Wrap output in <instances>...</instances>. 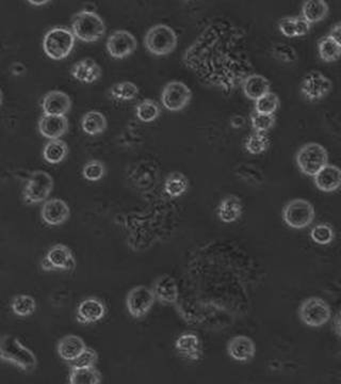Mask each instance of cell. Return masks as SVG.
<instances>
[{"instance_id": "37", "label": "cell", "mask_w": 341, "mask_h": 384, "mask_svg": "<svg viewBox=\"0 0 341 384\" xmlns=\"http://www.w3.org/2000/svg\"><path fill=\"white\" fill-rule=\"evenodd\" d=\"M280 107V98L276 93L268 92L267 94L262 95V98L255 101V112L262 113V115H274Z\"/></svg>"}, {"instance_id": "44", "label": "cell", "mask_w": 341, "mask_h": 384, "mask_svg": "<svg viewBox=\"0 0 341 384\" xmlns=\"http://www.w3.org/2000/svg\"><path fill=\"white\" fill-rule=\"evenodd\" d=\"M340 23H337L336 25L333 26L332 29H331L330 34H328V36H330L331 38H334L335 41L340 42Z\"/></svg>"}, {"instance_id": "46", "label": "cell", "mask_w": 341, "mask_h": 384, "mask_svg": "<svg viewBox=\"0 0 341 384\" xmlns=\"http://www.w3.org/2000/svg\"><path fill=\"white\" fill-rule=\"evenodd\" d=\"M28 3L31 6H36V7H40V6L47 5V3H50V1H48V0H43V1H32V0H29V1H28Z\"/></svg>"}, {"instance_id": "23", "label": "cell", "mask_w": 341, "mask_h": 384, "mask_svg": "<svg viewBox=\"0 0 341 384\" xmlns=\"http://www.w3.org/2000/svg\"><path fill=\"white\" fill-rule=\"evenodd\" d=\"M86 348V345L84 339L78 335L74 334H68L62 337L56 346L58 355L68 363L74 361Z\"/></svg>"}, {"instance_id": "47", "label": "cell", "mask_w": 341, "mask_h": 384, "mask_svg": "<svg viewBox=\"0 0 341 384\" xmlns=\"http://www.w3.org/2000/svg\"><path fill=\"white\" fill-rule=\"evenodd\" d=\"M3 90L0 89V105H1V103H3Z\"/></svg>"}, {"instance_id": "40", "label": "cell", "mask_w": 341, "mask_h": 384, "mask_svg": "<svg viewBox=\"0 0 341 384\" xmlns=\"http://www.w3.org/2000/svg\"><path fill=\"white\" fill-rule=\"evenodd\" d=\"M106 165L98 159L88 161L82 168V175L89 182H98L106 175Z\"/></svg>"}, {"instance_id": "30", "label": "cell", "mask_w": 341, "mask_h": 384, "mask_svg": "<svg viewBox=\"0 0 341 384\" xmlns=\"http://www.w3.org/2000/svg\"><path fill=\"white\" fill-rule=\"evenodd\" d=\"M340 42L335 41L330 36H322L318 42V52L324 62H335L340 57Z\"/></svg>"}, {"instance_id": "31", "label": "cell", "mask_w": 341, "mask_h": 384, "mask_svg": "<svg viewBox=\"0 0 341 384\" xmlns=\"http://www.w3.org/2000/svg\"><path fill=\"white\" fill-rule=\"evenodd\" d=\"M109 94L113 100L128 102V101L135 100L138 96L139 88L132 82H116L109 89Z\"/></svg>"}, {"instance_id": "26", "label": "cell", "mask_w": 341, "mask_h": 384, "mask_svg": "<svg viewBox=\"0 0 341 384\" xmlns=\"http://www.w3.org/2000/svg\"><path fill=\"white\" fill-rule=\"evenodd\" d=\"M330 8L328 3L324 0H310L303 3L301 8V17L304 18L308 24L319 23L324 21L328 16Z\"/></svg>"}, {"instance_id": "42", "label": "cell", "mask_w": 341, "mask_h": 384, "mask_svg": "<svg viewBox=\"0 0 341 384\" xmlns=\"http://www.w3.org/2000/svg\"><path fill=\"white\" fill-rule=\"evenodd\" d=\"M278 30L286 38H298L296 36V16H284L278 21Z\"/></svg>"}, {"instance_id": "2", "label": "cell", "mask_w": 341, "mask_h": 384, "mask_svg": "<svg viewBox=\"0 0 341 384\" xmlns=\"http://www.w3.org/2000/svg\"><path fill=\"white\" fill-rule=\"evenodd\" d=\"M72 30L75 38L86 43L98 41L106 34V24L93 10H82L73 16Z\"/></svg>"}, {"instance_id": "6", "label": "cell", "mask_w": 341, "mask_h": 384, "mask_svg": "<svg viewBox=\"0 0 341 384\" xmlns=\"http://www.w3.org/2000/svg\"><path fill=\"white\" fill-rule=\"evenodd\" d=\"M298 318L310 328H321L330 321L332 310L321 297H308L298 307Z\"/></svg>"}, {"instance_id": "9", "label": "cell", "mask_w": 341, "mask_h": 384, "mask_svg": "<svg viewBox=\"0 0 341 384\" xmlns=\"http://www.w3.org/2000/svg\"><path fill=\"white\" fill-rule=\"evenodd\" d=\"M41 268L46 272H72L76 268L74 253L66 244H54L41 260Z\"/></svg>"}, {"instance_id": "27", "label": "cell", "mask_w": 341, "mask_h": 384, "mask_svg": "<svg viewBox=\"0 0 341 384\" xmlns=\"http://www.w3.org/2000/svg\"><path fill=\"white\" fill-rule=\"evenodd\" d=\"M108 126L106 115L98 110H90L84 113L82 119V128L90 136L104 133Z\"/></svg>"}, {"instance_id": "13", "label": "cell", "mask_w": 341, "mask_h": 384, "mask_svg": "<svg viewBox=\"0 0 341 384\" xmlns=\"http://www.w3.org/2000/svg\"><path fill=\"white\" fill-rule=\"evenodd\" d=\"M106 47L112 58L123 59L136 52L138 41L136 36L128 30L119 29L108 36Z\"/></svg>"}, {"instance_id": "43", "label": "cell", "mask_w": 341, "mask_h": 384, "mask_svg": "<svg viewBox=\"0 0 341 384\" xmlns=\"http://www.w3.org/2000/svg\"><path fill=\"white\" fill-rule=\"evenodd\" d=\"M296 36H304L310 32V24L301 17V16H296Z\"/></svg>"}, {"instance_id": "35", "label": "cell", "mask_w": 341, "mask_h": 384, "mask_svg": "<svg viewBox=\"0 0 341 384\" xmlns=\"http://www.w3.org/2000/svg\"><path fill=\"white\" fill-rule=\"evenodd\" d=\"M335 230L331 224L319 223L310 230V238L312 242L321 246L332 244L334 242Z\"/></svg>"}, {"instance_id": "3", "label": "cell", "mask_w": 341, "mask_h": 384, "mask_svg": "<svg viewBox=\"0 0 341 384\" xmlns=\"http://www.w3.org/2000/svg\"><path fill=\"white\" fill-rule=\"evenodd\" d=\"M75 38L70 28L64 26H54L50 28L43 38L44 52L50 57V59H66L70 56L75 47Z\"/></svg>"}, {"instance_id": "15", "label": "cell", "mask_w": 341, "mask_h": 384, "mask_svg": "<svg viewBox=\"0 0 341 384\" xmlns=\"http://www.w3.org/2000/svg\"><path fill=\"white\" fill-rule=\"evenodd\" d=\"M226 353L234 361L249 363L256 355V345L251 337L237 335L232 337L226 345Z\"/></svg>"}, {"instance_id": "28", "label": "cell", "mask_w": 341, "mask_h": 384, "mask_svg": "<svg viewBox=\"0 0 341 384\" xmlns=\"http://www.w3.org/2000/svg\"><path fill=\"white\" fill-rule=\"evenodd\" d=\"M68 143L61 139L50 140L43 149V158L50 165H59L68 156Z\"/></svg>"}, {"instance_id": "21", "label": "cell", "mask_w": 341, "mask_h": 384, "mask_svg": "<svg viewBox=\"0 0 341 384\" xmlns=\"http://www.w3.org/2000/svg\"><path fill=\"white\" fill-rule=\"evenodd\" d=\"M70 74L75 80L84 84H93L102 77L103 71L100 64L92 58H84L74 64Z\"/></svg>"}, {"instance_id": "4", "label": "cell", "mask_w": 341, "mask_h": 384, "mask_svg": "<svg viewBox=\"0 0 341 384\" xmlns=\"http://www.w3.org/2000/svg\"><path fill=\"white\" fill-rule=\"evenodd\" d=\"M176 32L165 24H157L147 30L144 36V46L155 56H167L174 52L177 46Z\"/></svg>"}, {"instance_id": "45", "label": "cell", "mask_w": 341, "mask_h": 384, "mask_svg": "<svg viewBox=\"0 0 341 384\" xmlns=\"http://www.w3.org/2000/svg\"><path fill=\"white\" fill-rule=\"evenodd\" d=\"M237 122V124L235 125V128H239V127H241L242 125L244 124V118L243 117H241V115H235L233 119H232V124H234V123Z\"/></svg>"}, {"instance_id": "29", "label": "cell", "mask_w": 341, "mask_h": 384, "mask_svg": "<svg viewBox=\"0 0 341 384\" xmlns=\"http://www.w3.org/2000/svg\"><path fill=\"white\" fill-rule=\"evenodd\" d=\"M189 188V179L181 172H172L165 181V191L169 197L179 198Z\"/></svg>"}, {"instance_id": "41", "label": "cell", "mask_w": 341, "mask_h": 384, "mask_svg": "<svg viewBox=\"0 0 341 384\" xmlns=\"http://www.w3.org/2000/svg\"><path fill=\"white\" fill-rule=\"evenodd\" d=\"M275 120L274 115H262V113L255 112V111L251 113L252 127L257 133H267L274 126Z\"/></svg>"}, {"instance_id": "16", "label": "cell", "mask_w": 341, "mask_h": 384, "mask_svg": "<svg viewBox=\"0 0 341 384\" xmlns=\"http://www.w3.org/2000/svg\"><path fill=\"white\" fill-rule=\"evenodd\" d=\"M43 115L66 117L72 108V98L68 93L61 90H52L42 98Z\"/></svg>"}, {"instance_id": "22", "label": "cell", "mask_w": 341, "mask_h": 384, "mask_svg": "<svg viewBox=\"0 0 341 384\" xmlns=\"http://www.w3.org/2000/svg\"><path fill=\"white\" fill-rule=\"evenodd\" d=\"M314 184L320 191H337L341 184L340 169L336 165L328 163L315 175Z\"/></svg>"}, {"instance_id": "7", "label": "cell", "mask_w": 341, "mask_h": 384, "mask_svg": "<svg viewBox=\"0 0 341 384\" xmlns=\"http://www.w3.org/2000/svg\"><path fill=\"white\" fill-rule=\"evenodd\" d=\"M282 220L289 228L303 230L310 226L316 217L314 205L305 199H294L282 208Z\"/></svg>"}, {"instance_id": "18", "label": "cell", "mask_w": 341, "mask_h": 384, "mask_svg": "<svg viewBox=\"0 0 341 384\" xmlns=\"http://www.w3.org/2000/svg\"><path fill=\"white\" fill-rule=\"evenodd\" d=\"M70 209L68 204L62 199H50L44 202L41 209V217L44 223L50 226H58L66 223L70 218Z\"/></svg>"}, {"instance_id": "17", "label": "cell", "mask_w": 341, "mask_h": 384, "mask_svg": "<svg viewBox=\"0 0 341 384\" xmlns=\"http://www.w3.org/2000/svg\"><path fill=\"white\" fill-rule=\"evenodd\" d=\"M174 348L181 357L188 361L199 362L203 357V344L199 335L193 332L179 335L175 341Z\"/></svg>"}, {"instance_id": "8", "label": "cell", "mask_w": 341, "mask_h": 384, "mask_svg": "<svg viewBox=\"0 0 341 384\" xmlns=\"http://www.w3.org/2000/svg\"><path fill=\"white\" fill-rule=\"evenodd\" d=\"M54 179L43 170H36L30 175L24 188V201L27 204L44 203L54 189Z\"/></svg>"}, {"instance_id": "33", "label": "cell", "mask_w": 341, "mask_h": 384, "mask_svg": "<svg viewBox=\"0 0 341 384\" xmlns=\"http://www.w3.org/2000/svg\"><path fill=\"white\" fill-rule=\"evenodd\" d=\"M136 115L141 122H154L160 115V107L154 100L145 98L137 105Z\"/></svg>"}, {"instance_id": "12", "label": "cell", "mask_w": 341, "mask_h": 384, "mask_svg": "<svg viewBox=\"0 0 341 384\" xmlns=\"http://www.w3.org/2000/svg\"><path fill=\"white\" fill-rule=\"evenodd\" d=\"M192 91L185 82L172 80L167 82L161 93L163 107L172 112L183 110L190 103Z\"/></svg>"}, {"instance_id": "11", "label": "cell", "mask_w": 341, "mask_h": 384, "mask_svg": "<svg viewBox=\"0 0 341 384\" xmlns=\"http://www.w3.org/2000/svg\"><path fill=\"white\" fill-rule=\"evenodd\" d=\"M154 293L145 285H138L129 290L126 296V307L130 316L136 319L146 316L154 307Z\"/></svg>"}, {"instance_id": "5", "label": "cell", "mask_w": 341, "mask_h": 384, "mask_svg": "<svg viewBox=\"0 0 341 384\" xmlns=\"http://www.w3.org/2000/svg\"><path fill=\"white\" fill-rule=\"evenodd\" d=\"M296 163L303 175L314 177L322 168L328 165V153L320 143H305L296 153Z\"/></svg>"}, {"instance_id": "10", "label": "cell", "mask_w": 341, "mask_h": 384, "mask_svg": "<svg viewBox=\"0 0 341 384\" xmlns=\"http://www.w3.org/2000/svg\"><path fill=\"white\" fill-rule=\"evenodd\" d=\"M332 89V80L320 71H310L301 82V93L310 102L326 98Z\"/></svg>"}, {"instance_id": "34", "label": "cell", "mask_w": 341, "mask_h": 384, "mask_svg": "<svg viewBox=\"0 0 341 384\" xmlns=\"http://www.w3.org/2000/svg\"><path fill=\"white\" fill-rule=\"evenodd\" d=\"M102 374L96 367L73 369L70 374V384H100Z\"/></svg>"}, {"instance_id": "38", "label": "cell", "mask_w": 341, "mask_h": 384, "mask_svg": "<svg viewBox=\"0 0 341 384\" xmlns=\"http://www.w3.org/2000/svg\"><path fill=\"white\" fill-rule=\"evenodd\" d=\"M98 362V355L96 350L90 347H86L74 361L70 362L68 367L70 371L73 369H84L96 367Z\"/></svg>"}, {"instance_id": "32", "label": "cell", "mask_w": 341, "mask_h": 384, "mask_svg": "<svg viewBox=\"0 0 341 384\" xmlns=\"http://www.w3.org/2000/svg\"><path fill=\"white\" fill-rule=\"evenodd\" d=\"M11 307L16 316H31L36 310V299L29 295H17L12 300Z\"/></svg>"}, {"instance_id": "25", "label": "cell", "mask_w": 341, "mask_h": 384, "mask_svg": "<svg viewBox=\"0 0 341 384\" xmlns=\"http://www.w3.org/2000/svg\"><path fill=\"white\" fill-rule=\"evenodd\" d=\"M271 84L267 77L260 74H252L246 77L243 84H242V90L246 98L252 101L258 100L262 95L270 92Z\"/></svg>"}, {"instance_id": "24", "label": "cell", "mask_w": 341, "mask_h": 384, "mask_svg": "<svg viewBox=\"0 0 341 384\" xmlns=\"http://www.w3.org/2000/svg\"><path fill=\"white\" fill-rule=\"evenodd\" d=\"M243 204L237 195H226L218 206V217L224 223H233L241 217Z\"/></svg>"}, {"instance_id": "36", "label": "cell", "mask_w": 341, "mask_h": 384, "mask_svg": "<svg viewBox=\"0 0 341 384\" xmlns=\"http://www.w3.org/2000/svg\"><path fill=\"white\" fill-rule=\"evenodd\" d=\"M270 147V139L267 133H251L245 141V149L249 153L253 155H259L267 151Z\"/></svg>"}, {"instance_id": "39", "label": "cell", "mask_w": 341, "mask_h": 384, "mask_svg": "<svg viewBox=\"0 0 341 384\" xmlns=\"http://www.w3.org/2000/svg\"><path fill=\"white\" fill-rule=\"evenodd\" d=\"M272 54L282 64H294L298 60L296 50L287 43L276 42L272 45Z\"/></svg>"}, {"instance_id": "19", "label": "cell", "mask_w": 341, "mask_h": 384, "mask_svg": "<svg viewBox=\"0 0 341 384\" xmlns=\"http://www.w3.org/2000/svg\"><path fill=\"white\" fill-rule=\"evenodd\" d=\"M155 298L163 304H175L179 301V290L176 280L169 274H161L154 281L153 288Z\"/></svg>"}, {"instance_id": "14", "label": "cell", "mask_w": 341, "mask_h": 384, "mask_svg": "<svg viewBox=\"0 0 341 384\" xmlns=\"http://www.w3.org/2000/svg\"><path fill=\"white\" fill-rule=\"evenodd\" d=\"M107 307L102 299L88 297L78 304L76 309V320L82 325L98 323L105 318Z\"/></svg>"}, {"instance_id": "20", "label": "cell", "mask_w": 341, "mask_h": 384, "mask_svg": "<svg viewBox=\"0 0 341 384\" xmlns=\"http://www.w3.org/2000/svg\"><path fill=\"white\" fill-rule=\"evenodd\" d=\"M39 131L44 138L56 140L64 136L68 131V119L59 115H42L39 120Z\"/></svg>"}, {"instance_id": "1", "label": "cell", "mask_w": 341, "mask_h": 384, "mask_svg": "<svg viewBox=\"0 0 341 384\" xmlns=\"http://www.w3.org/2000/svg\"><path fill=\"white\" fill-rule=\"evenodd\" d=\"M0 361L13 364L26 373H31L38 367V359L33 351L12 334L0 337Z\"/></svg>"}]
</instances>
